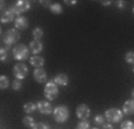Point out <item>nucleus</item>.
<instances>
[{
  "instance_id": "1",
  "label": "nucleus",
  "mask_w": 134,
  "mask_h": 129,
  "mask_svg": "<svg viewBox=\"0 0 134 129\" xmlns=\"http://www.w3.org/2000/svg\"><path fill=\"white\" fill-rule=\"evenodd\" d=\"M58 95H59L58 84H56L54 80L48 81L44 87V97L47 99H49V101H54V99L58 97Z\"/></svg>"
},
{
  "instance_id": "2",
  "label": "nucleus",
  "mask_w": 134,
  "mask_h": 129,
  "mask_svg": "<svg viewBox=\"0 0 134 129\" xmlns=\"http://www.w3.org/2000/svg\"><path fill=\"white\" fill-rule=\"evenodd\" d=\"M12 53H13L14 59L19 60V61H23V60L28 59L29 49H28V47H26V45H24V44H17L16 47L13 48Z\"/></svg>"
},
{
  "instance_id": "3",
  "label": "nucleus",
  "mask_w": 134,
  "mask_h": 129,
  "mask_svg": "<svg viewBox=\"0 0 134 129\" xmlns=\"http://www.w3.org/2000/svg\"><path fill=\"white\" fill-rule=\"evenodd\" d=\"M53 114H54V118H55L56 122L62 123V122H65V121L68 118L70 111H68V109H67L65 105H61V107L55 108L54 111H53Z\"/></svg>"
},
{
  "instance_id": "4",
  "label": "nucleus",
  "mask_w": 134,
  "mask_h": 129,
  "mask_svg": "<svg viewBox=\"0 0 134 129\" xmlns=\"http://www.w3.org/2000/svg\"><path fill=\"white\" fill-rule=\"evenodd\" d=\"M19 38H20V34L17 29H10V30H7V32H6L3 37L4 42H5L7 45L18 42V39Z\"/></svg>"
},
{
  "instance_id": "5",
  "label": "nucleus",
  "mask_w": 134,
  "mask_h": 129,
  "mask_svg": "<svg viewBox=\"0 0 134 129\" xmlns=\"http://www.w3.org/2000/svg\"><path fill=\"white\" fill-rule=\"evenodd\" d=\"M105 117H107V120H109L110 122H113V123H115V122H120L123 117V112L119 109L111 108V109L107 110Z\"/></svg>"
},
{
  "instance_id": "6",
  "label": "nucleus",
  "mask_w": 134,
  "mask_h": 129,
  "mask_svg": "<svg viewBox=\"0 0 134 129\" xmlns=\"http://www.w3.org/2000/svg\"><path fill=\"white\" fill-rule=\"evenodd\" d=\"M30 5L31 4L26 0H19V1H17L13 6H12L11 9L13 11L14 14H20L23 12H26L29 9H30Z\"/></svg>"
},
{
  "instance_id": "7",
  "label": "nucleus",
  "mask_w": 134,
  "mask_h": 129,
  "mask_svg": "<svg viewBox=\"0 0 134 129\" xmlns=\"http://www.w3.org/2000/svg\"><path fill=\"white\" fill-rule=\"evenodd\" d=\"M13 74L18 80H22L26 77L28 74V67H26V64H24L23 62H19V63L14 64L13 67Z\"/></svg>"
},
{
  "instance_id": "8",
  "label": "nucleus",
  "mask_w": 134,
  "mask_h": 129,
  "mask_svg": "<svg viewBox=\"0 0 134 129\" xmlns=\"http://www.w3.org/2000/svg\"><path fill=\"white\" fill-rule=\"evenodd\" d=\"M37 109H38L40 112L43 114V115H49L52 111H54L53 108H52V104H50L49 102H46V101L38 102V103H37Z\"/></svg>"
},
{
  "instance_id": "9",
  "label": "nucleus",
  "mask_w": 134,
  "mask_h": 129,
  "mask_svg": "<svg viewBox=\"0 0 134 129\" xmlns=\"http://www.w3.org/2000/svg\"><path fill=\"white\" fill-rule=\"evenodd\" d=\"M77 116H78L80 120H86L90 116V109L87 105L85 104H80L78 108H77Z\"/></svg>"
},
{
  "instance_id": "10",
  "label": "nucleus",
  "mask_w": 134,
  "mask_h": 129,
  "mask_svg": "<svg viewBox=\"0 0 134 129\" xmlns=\"http://www.w3.org/2000/svg\"><path fill=\"white\" fill-rule=\"evenodd\" d=\"M34 78H35V80L38 81L40 84L47 81V74H46V71L43 69V68H37V69H35V72H34Z\"/></svg>"
},
{
  "instance_id": "11",
  "label": "nucleus",
  "mask_w": 134,
  "mask_h": 129,
  "mask_svg": "<svg viewBox=\"0 0 134 129\" xmlns=\"http://www.w3.org/2000/svg\"><path fill=\"white\" fill-rule=\"evenodd\" d=\"M14 25H16L17 30H18V29H19V30H24V29L28 28L29 22L25 17H23V16H18V17L16 18V20H14Z\"/></svg>"
},
{
  "instance_id": "12",
  "label": "nucleus",
  "mask_w": 134,
  "mask_h": 129,
  "mask_svg": "<svg viewBox=\"0 0 134 129\" xmlns=\"http://www.w3.org/2000/svg\"><path fill=\"white\" fill-rule=\"evenodd\" d=\"M14 16L16 14L13 13L12 9H6L3 11L1 13V23H8V22H12L14 19Z\"/></svg>"
},
{
  "instance_id": "13",
  "label": "nucleus",
  "mask_w": 134,
  "mask_h": 129,
  "mask_svg": "<svg viewBox=\"0 0 134 129\" xmlns=\"http://www.w3.org/2000/svg\"><path fill=\"white\" fill-rule=\"evenodd\" d=\"M30 63L32 64L34 67L36 68H42V66L44 64V59L42 56H38V55H35L32 56L30 59Z\"/></svg>"
},
{
  "instance_id": "14",
  "label": "nucleus",
  "mask_w": 134,
  "mask_h": 129,
  "mask_svg": "<svg viewBox=\"0 0 134 129\" xmlns=\"http://www.w3.org/2000/svg\"><path fill=\"white\" fill-rule=\"evenodd\" d=\"M123 114L126 115H133L134 114V101H127L123 104Z\"/></svg>"
},
{
  "instance_id": "15",
  "label": "nucleus",
  "mask_w": 134,
  "mask_h": 129,
  "mask_svg": "<svg viewBox=\"0 0 134 129\" xmlns=\"http://www.w3.org/2000/svg\"><path fill=\"white\" fill-rule=\"evenodd\" d=\"M43 49V44H42L41 41H37V39H34L32 42H30V50L34 54H37Z\"/></svg>"
},
{
  "instance_id": "16",
  "label": "nucleus",
  "mask_w": 134,
  "mask_h": 129,
  "mask_svg": "<svg viewBox=\"0 0 134 129\" xmlns=\"http://www.w3.org/2000/svg\"><path fill=\"white\" fill-rule=\"evenodd\" d=\"M54 81L58 85H60V86H66L68 84V77L66 74H58L55 77V79H54Z\"/></svg>"
},
{
  "instance_id": "17",
  "label": "nucleus",
  "mask_w": 134,
  "mask_h": 129,
  "mask_svg": "<svg viewBox=\"0 0 134 129\" xmlns=\"http://www.w3.org/2000/svg\"><path fill=\"white\" fill-rule=\"evenodd\" d=\"M23 124H24L26 128H30V129H32L34 127H35V121H34V118H31V117H29V116H26V117H24L23 118Z\"/></svg>"
},
{
  "instance_id": "18",
  "label": "nucleus",
  "mask_w": 134,
  "mask_h": 129,
  "mask_svg": "<svg viewBox=\"0 0 134 129\" xmlns=\"http://www.w3.org/2000/svg\"><path fill=\"white\" fill-rule=\"evenodd\" d=\"M8 86H10V80H8V78L6 75H1L0 77V87H1L3 90H5Z\"/></svg>"
},
{
  "instance_id": "19",
  "label": "nucleus",
  "mask_w": 134,
  "mask_h": 129,
  "mask_svg": "<svg viewBox=\"0 0 134 129\" xmlns=\"http://www.w3.org/2000/svg\"><path fill=\"white\" fill-rule=\"evenodd\" d=\"M36 108H37V105L36 104H34V103H26L24 105V111L26 112V114H31V112H34L35 110H36Z\"/></svg>"
},
{
  "instance_id": "20",
  "label": "nucleus",
  "mask_w": 134,
  "mask_h": 129,
  "mask_svg": "<svg viewBox=\"0 0 134 129\" xmlns=\"http://www.w3.org/2000/svg\"><path fill=\"white\" fill-rule=\"evenodd\" d=\"M49 9L54 14H60L62 12V7L60 4H53V5H50Z\"/></svg>"
},
{
  "instance_id": "21",
  "label": "nucleus",
  "mask_w": 134,
  "mask_h": 129,
  "mask_svg": "<svg viewBox=\"0 0 134 129\" xmlns=\"http://www.w3.org/2000/svg\"><path fill=\"white\" fill-rule=\"evenodd\" d=\"M32 36H34V38H35V39L40 41V38H41V37L43 36V30H42L41 28L34 29V31H32Z\"/></svg>"
},
{
  "instance_id": "22",
  "label": "nucleus",
  "mask_w": 134,
  "mask_h": 129,
  "mask_svg": "<svg viewBox=\"0 0 134 129\" xmlns=\"http://www.w3.org/2000/svg\"><path fill=\"white\" fill-rule=\"evenodd\" d=\"M121 129H134V123L131 121H125L121 123Z\"/></svg>"
},
{
  "instance_id": "23",
  "label": "nucleus",
  "mask_w": 134,
  "mask_h": 129,
  "mask_svg": "<svg viewBox=\"0 0 134 129\" xmlns=\"http://www.w3.org/2000/svg\"><path fill=\"white\" fill-rule=\"evenodd\" d=\"M126 61L128 63H132L134 64V51H128L126 54Z\"/></svg>"
},
{
  "instance_id": "24",
  "label": "nucleus",
  "mask_w": 134,
  "mask_h": 129,
  "mask_svg": "<svg viewBox=\"0 0 134 129\" xmlns=\"http://www.w3.org/2000/svg\"><path fill=\"white\" fill-rule=\"evenodd\" d=\"M89 127H90L89 121L81 120L80 122H79V124H78V127H77V128H79V129H89Z\"/></svg>"
},
{
  "instance_id": "25",
  "label": "nucleus",
  "mask_w": 134,
  "mask_h": 129,
  "mask_svg": "<svg viewBox=\"0 0 134 129\" xmlns=\"http://www.w3.org/2000/svg\"><path fill=\"white\" fill-rule=\"evenodd\" d=\"M0 59H1V61L7 60V48H1L0 49Z\"/></svg>"
},
{
  "instance_id": "26",
  "label": "nucleus",
  "mask_w": 134,
  "mask_h": 129,
  "mask_svg": "<svg viewBox=\"0 0 134 129\" xmlns=\"http://www.w3.org/2000/svg\"><path fill=\"white\" fill-rule=\"evenodd\" d=\"M32 129H49V126L47 123H44V122H40V123L35 124V127Z\"/></svg>"
},
{
  "instance_id": "27",
  "label": "nucleus",
  "mask_w": 134,
  "mask_h": 129,
  "mask_svg": "<svg viewBox=\"0 0 134 129\" xmlns=\"http://www.w3.org/2000/svg\"><path fill=\"white\" fill-rule=\"evenodd\" d=\"M104 116H102V115H98V116H96L95 117V122L97 124H102V126H103L104 123H105V122H104Z\"/></svg>"
},
{
  "instance_id": "28",
  "label": "nucleus",
  "mask_w": 134,
  "mask_h": 129,
  "mask_svg": "<svg viewBox=\"0 0 134 129\" xmlns=\"http://www.w3.org/2000/svg\"><path fill=\"white\" fill-rule=\"evenodd\" d=\"M20 87H22V83H20L18 79L12 83V89H13V90H19Z\"/></svg>"
},
{
  "instance_id": "29",
  "label": "nucleus",
  "mask_w": 134,
  "mask_h": 129,
  "mask_svg": "<svg viewBox=\"0 0 134 129\" xmlns=\"http://www.w3.org/2000/svg\"><path fill=\"white\" fill-rule=\"evenodd\" d=\"M103 129H114V128H113L111 124H109V123H104V124H103Z\"/></svg>"
},
{
  "instance_id": "30",
  "label": "nucleus",
  "mask_w": 134,
  "mask_h": 129,
  "mask_svg": "<svg viewBox=\"0 0 134 129\" xmlns=\"http://www.w3.org/2000/svg\"><path fill=\"white\" fill-rule=\"evenodd\" d=\"M117 7H120V9H122L123 6H125V1H117Z\"/></svg>"
},
{
  "instance_id": "31",
  "label": "nucleus",
  "mask_w": 134,
  "mask_h": 129,
  "mask_svg": "<svg viewBox=\"0 0 134 129\" xmlns=\"http://www.w3.org/2000/svg\"><path fill=\"white\" fill-rule=\"evenodd\" d=\"M65 3H66L67 5H74V4L77 3V1H74V0H73V1H68V0H66V1H65Z\"/></svg>"
},
{
  "instance_id": "32",
  "label": "nucleus",
  "mask_w": 134,
  "mask_h": 129,
  "mask_svg": "<svg viewBox=\"0 0 134 129\" xmlns=\"http://www.w3.org/2000/svg\"><path fill=\"white\" fill-rule=\"evenodd\" d=\"M103 5H105V6L110 5V1H103Z\"/></svg>"
},
{
  "instance_id": "33",
  "label": "nucleus",
  "mask_w": 134,
  "mask_h": 129,
  "mask_svg": "<svg viewBox=\"0 0 134 129\" xmlns=\"http://www.w3.org/2000/svg\"><path fill=\"white\" fill-rule=\"evenodd\" d=\"M41 4H44V6H49L48 5V4H49L48 1H41Z\"/></svg>"
},
{
  "instance_id": "34",
  "label": "nucleus",
  "mask_w": 134,
  "mask_h": 129,
  "mask_svg": "<svg viewBox=\"0 0 134 129\" xmlns=\"http://www.w3.org/2000/svg\"><path fill=\"white\" fill-rule=\"evenodd\" d=\"M132 98H133V101H134V89H133V91H132Z\"/></svg>"
},
{
  "instance_id": "35",
  "label": "nucleus",
  "mask_w": 134,
  "mask_h": 129,
  "mask_svg": "<svg viewBox=\"0 0 134 129\" xmlns=\"http://www.w3.org/2000/svg\"><path fill=\"white\" fill-rule=\"evenodd\" d=\"M133 13H134V7H133Z\"/></svg>"
},
{
  "instance_id": "36",
  "label": "nucleus",
  "mask_w": 134,
  "mask_h": 129,
  "mask_svg": "<svg viewBox=\"0 0 134 129\" xmlns=\"http://www.w3.org/2000/svg\"><path fill=\"white\" fill-rule=\"evenodd\" d=\"M92 129H98V128H92Z\"/></svg>"
},
{
  "instance_id": "37",
  "label": "nucleus",
  "mask_w": 134,
  "mask_h": 129,
  "mask_svg": "<svg viewBox=\"0 0 134 129\" xmlns=\"http://www.w3.org/2000/svg\"><path fill=\"white\" fill-rule=\"evenodd\" d=\"M133 72H134V67H133Z\"/></svg>"
},
{
  "instance_id": "38",
  "label": "nucleus",
  "mask_w": 134,
  "mask_h": 129,
  "mask_svg": "<svg viewBox=\"0 0 134 129\" xmlns=\"http://www.w3.org/2000/svg\"><path fill=\"white\" fill-rule=\"evenodd\" d=\"M77 129H79V128H77Z\"/></svg>"
}]
</instances>
